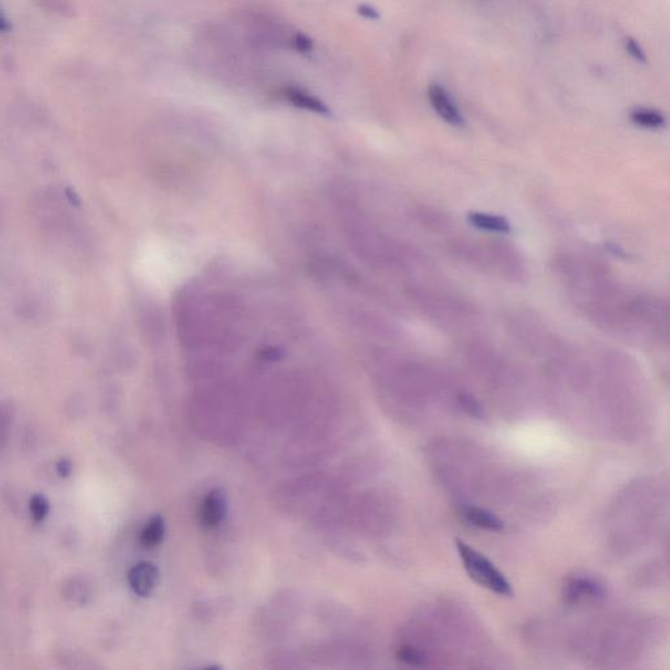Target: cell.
<instances>
[{"mask_svg":"<svg viewBox=\"0 0 670 670\" xmlns=\"http://www.w3.org/2000/svg\"><path fill=\"white\" fill-rule=\"evenodd\" d=\"M457 551L462 563L470 579H473L482 587L489 589V591L496 593V595L504 597H512L513 591L511 584L508 583L506 576L496 568L493 563L482 555L465 544L464 541L456 540Z\"/></svg>","mask_w":670,"mask_h":670,"instance_id":"6da1fadb","label":"cell"},{"mask_svg":"<svg viewBox=\"0 0 670 670\" xmlns=\"http://www.w3.org/2000/svg\"><path fill=\"white\" fill-rule=\"evenodd\" d=\"M604 597V587L593 579L574 578L565 587V600L571 605L584 604V602H597L604 599Z\"/></svg>","mask_w":670,"mask_h":670,"instance_id":"7a4b0ae2","label":"cell"},{"mask_svg":"<svg viewBox=\"0 0 670 670\" xmlns=\"http://www.w3.org/2000/svg\"><path fill=\"white\" fill-rule=\"evenodd\" d=\"M428 97H430L432 108L435 109L438 116L443 118L447 124L455 127L465 126V120L459 108L453 103V100L443 87L439 86V84H432L428 88Z\"/></svg>","mask_w":670,"mask_h":670,"instance_id":"3957f363","label":"cell"},{"mask_svg":"<svg viewBox=\"0 0 670 670\" xmlns=\"http://www.w3.org/2000/svg\"><path fill=\"white\" fill-rule=\"evenodd\" d=\"M159 576L158 567L150 562H141L131 568L127 579L135 595L148 597L158 585Z\"/></svg>","mask_w":670,"mask_h":670,"instance_id":"277c9868","label":"cell"},{"mask_svg":"<svg viewBox=\"0 0 670 670\" xmlns=\"http://www.w3.org/2000/svg\"><path fill=\"white\" fill-rule=\"evenodd\" d=\"M227 515V496L222 490H212L203 499L201 506V523L206 528H216L223 523Z\"/></svg>","mask_w":670,"mask_h":670,"instance_id":"5b68a950","label":"cell"},{"mask_svg":"<svg viewBox=\"0 0 670 670\" xmlns=\"http://www.w3.org/2000/svg\"><path fill=\"white\" fill-rule=\"evenodd\" d=\"M460 513L462 519L473 527L489 530V532H500L504 528V523L498 516H495L493 512L483 510V508L464 506Z\"/></svg>","mask_w":670,"mask_h":670,"instance_id":"8992f818","label":"cell"},{"mask_svg":"<svg viewBox=\"0 0 670 670\" xmlns=\"http://www.w3.org/2000/svg\"><path fill=\"white\" fill-rule=\"evenodd\" d=\"M468 222L477 230L496 233L511 232V224L503 216L485 214V212H470Z\"/></svg>","mask_w":670,"mask_h":670,"instance_id":"52a82bcc","label":"cell"},{"mask_svg":"<svg viewBox=\"0 0 670 670\" xmlns=\"http://www.w3.org/2000/svg\"><path fill=\"white\" fill-rule=\"evenodd\" d=\"M165 534V521L163 516L152 517L141 533V545L144 549H154L163 541Z\"/></svg>","mask_w":670,"mask_h":670,"instance_id":"ba28073f","label":"cell"},{"mask_svg":"<svg viewBox=\"0 0 670 670\" xmlns=\"http://www.w3.org/2000/svg\"><path fill=\"white\" fill-rule=\"evenodd\" d=\"M631 120L635 125L646 129H660L665 125L663 114L651 109H636L631 113Z\"/></svg>","mask_w":670,"mask_h":670,"instance_id":"9c48e42d","label":"cell"},{"mask_svg":"<svg viewBox=\"0 0 670 670\" xmlns=\"http://www.w3.org/2000/svg\"><path fill=\"white\" fill-rule=\"evenodd\" d=\"M14 417V406L10 402H0V452L6 447L8 438H10Z\"/></svg>","mask_w":670,"mask_h":670,"instance_id":"30bf717a","label":"cell"},{"mask_svg":"<svg viewBox=\"0 0 670 670\" xmlns=\"http://www.w3.org/2000/svg\"><path fill=\"white\" fill-rule=\"evenodd\" d=\"M287 96L292 103L301 106V108L313 110V112L317 113H329V109L326 108V105L322 104L320 100L308 95V93L299 91V89H290V91L287 92Z\"/></svg>","mask_w":670,"mask_h":670,"instance_id":"8fae6325","label":"cell"},{"mask_svg":"<svg viewBox=\"0 0 670 670\" xmlns=\"http://www.w3.org/2000/svg\"><path fill=\"white\" fill-rule=\"evenodd\" d=\"M66 599L74 602L75 605H84L89 599V588L83 580H71L66 588Z\"/></svg>","mask_w":670,"mask_h":670,"instance_id":"7c38bea8","label":"cell"},{"mask_svg":"<svg viewBox=\"0 0 670 670\" xmlns=\"http://www.w3.org/2000/svg\"><path fill=\"white\" fill-rule=\"evenodd\" d=\"M29 508H31L32 517L35 519L36 523H41V521H44L45 517L48 516L50 504L45 496L35 495L31 499Z\"/></svg>","mask_w":670,"mask_h":670,"instance_id":"4fadbf2b","label":"cell"},{"mask_svg":"<svg viewBox=\"0 0 670 670\" xmlns=\"http://www.w3.org/2000/svg\"><path fill=\"white\" fill-rule=\"evenodd\" d=\"M398 659L410 665H422L423 663L421 652L409 646L401 647L400 650H398Z\"/></svg>","mask_w":670,"mask_h":670,"instance_id":"5bb4252c","label":"cell"},{"mask_svg":"<svg viewBox=\"0 0 670 670\" xmlns=\"http://www.w3.org/2000/svg\"><path fill=\"white\" fill-rule=\"evenodd\" d=\"M627 52H629L636 61L646 62V55H644L642 48L638 45V42L634 41L633 38H627L626 41Z\"/></svg>","mask_w":670,"mask_h":670,"instance_id":"9a60e30c","label":"cell"},{"mask_svg":"<svg viewBox=\"0 0 670 670\" xmlns=\"http://www.w3.org/2000/svg\"><path fill=\"white\" fill-rule=\"evenodd\" d=\"M59 476L67 477L71 473V462L69 460H61L58 464Z\"/></svg>","mask_w":670,"mask_h":670,"instance_id":"2e32d148","label":"cell"},{"mask_svg":"<svg viewBox=\"0 0 670 670\" xmlns=\"http://www.w3.org/2000/svg\"><path fill=\"white\" fill-rule=\"evenodd\" d=\"M359 14L363 15L364 18L368 19H379V14H377L376 10H373V8L368 7V6H362L359 8Z\"/></svg>","mask_w":670,"mask_h":670,"instance_id":"e0dca14e","label":"cell"},{"mask_svg":"<svg viewBox=\"0 0 670 670\" xmlns=\"http://www.w3.org/2000/svg\"><path fill=\"white\" fill-rule=\"evenodd\" d=\"M296 45H298V48L303 50V52H307V50L311 49V41H309L307 37L301 35L298 36V42H296Z\"/></svg>","mask_w":670,"mask_h":670,"instance_id":"ac0fdd59","label":"cell"},{"mask_svg":"<svg viewBox=\"0 0 670 670\" xmlns=\"http://www.w3.org/2000/svg\"><path fill=\"white\" fill-rule=\"evenodd\" d=\"M8 29H10V25H8L7 20L0 15V32H6Z\"/></svg>","mask_w":670,"mask_h":670,"instance_id":"d6986e66","label":"cell"}]
</instances>
